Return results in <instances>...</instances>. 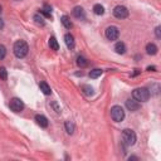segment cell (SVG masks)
Segmentation results:
<instances>
[{"mask_svg": "<svg viewBox=\"0 0 161 161\" xmlns=\"http://www.w3.org/2000/svg\"><path fill=\"white\" fill-rule=\"evenodd\" d=\"M13 49H14V54L16 58H24V57H27V54L29 52V47L24 40H16Z\"/></svg>", "mask_w": 161, "mask_h": 161, "instance_id": "obj_1", "label": "cell"}, {"mask_svg": "<svg viewBox=\"0 0 161 161\" xmlns=\"http://www.w3.org/2000/svg\"><path fill=\"white\" fill-rule=\"evenodd\" d=\"M132 97L133 99H136L137 102H147L150 98V92L147 88H136L132 92Z\"/></svg>", "mask_w": 161, "mask_h": 161, "instance_id": "obj_2", "label": "cell"}, {"mask_svg": "<svg viewBox=\"0 0 161 161\" xmlns=\"http://www.w3.org/2000/svg\"><path fill=\"white\" fill-rule=\"evenodd\" d=\"M122 141L126 146L135 145L136 144V133L130 128H125L122 131Z\"/></svg>", "mask_w": 161, "mask_h": 161, "instance_id": "obj_3", "label": "cell"}, {"mask_svg": "<svg viewBox=\"0 0 161 161\" xmlns=\"http://www.w3.org/2000/svg\"><path fill=\"white\" fill-rule=\"evenodd\" d=\"M111 117L115 122H121L125 118V111L121 106H113L111 108Z\"/></svg>", "mask_w": 161, "mask_h": 161, "instance_id": "obj_4", "label": "cell"}, {"mask_svg": "<svg viewBox=\"0 0 161 161\" xmlns=\"http://www.w3.org/2000/svg\"><path fill=\"white\" fill-rule=\"evenodd\" d=\"M9 107H10V110L14 111V112H20V111H23V108H24V103H23V101L20 99V98L14 97V98L10 99Z\"/></svg>", "mask_w": 161, "mask_h": 161, "instance_id": "obj_5", "label": "cell"}, {"mask_svg": "<svg viewBox=\"0 0 161 161\" xmlns=\"http://www.w3.org/2000/svg\"><path fill=\"white\" fill-rule=\"evenodd\" d=\"M113 15L117 18V19H125L128 16V10L126 7H122V5H117L115 9H113Z\"/></svg>", "mask_w": 161, "mask_h": 161, "instance_id": "obj_6", "label": "cell"}, {"mask_svg": "<svg viewBox=\"0 0 161 161\" xmlns=\"http://www.w3.org/2000/svg\"><path fill=\"white\" fill-rule=\"evenodd\" d=\"M106 38L108 39V40H116L117 38H118V35H120V30H118V28L117 27H115V25H111V27H108L107 29H106Z\"/></svg>", "mask_w": 161, "mask_h": 161, "instance_id": "obj_7", "label": "cell"}, {"mask_svg": "<svg viewBox=\"0 0 161 161\" xmlns=\"http://www.w3.org/2000/svg\"><path fill=\"white\" fill-rule=\"evenodd\" d=\"M126 108L128 110V111H131V112H135V111H137L138 108H140V102H137L136 99H127L126 101Z\"/></svg>", "mask_w": 161, "mask_h": 161, "instance_id": "obj_8", "label": "cell"}, {"mask_svg": "<svg viewBox=\"0 0 161 161\" xmlns=\"http://www.w3.org/2000/svg\"><path fill=\"white\" fill-rule=\"evenodd\" d=\"M73 15L77 18V19H85L86 18V11H85V9L82 8V7H76L74 9H73Z\"/></svg>", "mask_w": 161, "mask_h": 161, "instance_id": "obj_9", "label": "cell"}, {"mask_svg": "<svg viewBox=\"0 0 161 161\" xmlns=\"http://www.w3.org/2000/svg\"><path fill=\"white\" fill-rule=\"evenodd\" d=\"M35 121H37V124H38L40 127H43V128L48 127V120H47V117H44L43 115H37V116H35Z\"/></svg>", "mask_w": 161, "mask_h": 161, "instance_id": "obj_10", "label": "cell"}, {"mask_svg": "<svg viewBox=\"0 0 161 161\" xmlns=\"http://www.w3.org/2000/svg\"><path fill=\"white\" fill-rule=\"evenodd\" d=\"M64 42H66V46H67V48L68 49H73L74 48V38H73V35L72 34H66L64 35Z\"/></svg>", "mask_w": 161, "mask_h": 161, "instance_id": "obj_11", "label": "cell"}, {"mask_svg": "<svg viewBox=\"0 0 161 161\" xmlns=\"http://www.w3.org/2000/svg\"><path fill=\"white\" fill-rule=\"evenodd\" d=\"M115 52H116L117 54H125V53H126V46H125V43H122V42L116 43V46H115Z\"/></svg>", "mask_w": 161, "mask_h": 161, "instance_id": "obj_12", "label": "cell"}, {"mask_svg": "<svg viewBox=\"0 0 161 161\" xmlns=\"http://www.w3.org/2000/svg\"><path fill=\"white\" fill-rule=\"evenodd\" d=\"M39 88H40V91H42L44 94H47V96L52 93V89H50V87H49V85L47 82H40L39 83Z\"/></svg>", "mask_w": 161, "mask_h": 161, "instance_id": "obj_13", "label": "cell"}, {"mask_svg": "<svg viewBox=\"0 0 161 161\" xmlns=\"http://www.w3.org/2000/svg\"><path fill=\"white\" fill-rule=\"evenodd\" d=\"M33 20H34V23H35L38 27H44V25H46L44 18L40 16V14H35V15L33 16Z\"/></svg>", "mask_w": 161, "mask_h": 161, "instance_id": "obj_14", "label": "cell"}, {"mask_svg": "<svg viewBox=\"0 0 161 161\" xmlns=\"http://www.w3.org/2000/svg\"><path fill=\"white\" fill-rule=\"evenodd\" d=\"M60 22H62V24H63L64 28H67V29H71V28L73 27V23L71 22L69 16H67V15H63L62 18H60Z\"/></svg>", "mask_w": 161, "mask_h": 161, "instance_id": "obj_15", "label": "cell"}, {"mask_svg": "<svg viewBox=\"0 0 161 161\" xmlns=\"http://www.w3.org/2000/svg\"><path fill=\"white\" fill-rule=\"evenodd\" d=\"M146 53L150 54V55H155L157 53V47L154 44V43H149L146 46Z\"/></svg>", "mask_w": 161, "mask_h": 161, "instance_id": "obj_16", "label": "cell"}, {"mask_svg": "<svg viewBox=\"0 0 161 161\" xmlns=\"http://www.w3.org/2000/svg\"><path fill=\"white\" fill-rule=\"evenodd\" d=\"M77 64H78V67H80V68H85V67L88 66V60H87L85 57L79 55V57H77Z\"/></svg>", "mask_w": 161, "mask_h": 161, "instance_id": "obj_17", "label": "cell"}, {"mask_svg": "<svg viewBox=\"0 0 161 161\" xmlns=\"http://www.w3.org/2000/svg\"><path fill=\"white\" fill-rule=\"evenodd\" d=\"M93 11H94L96 15H103L105 14V8L101 5V4H96L93 7Z\"/></svg>", "mask_w": 161, "mask_h": 161, "instance_id": "obj_18", "label": "cell"}, {"mask_svg": "<svg viewBox=\"0 0 161 161\" xmlns=\"http://www.w3.org/2000/svg\"><path fill=\"white\" fill-rule=\"evenodd\" d=\"M49 47H50V49H53V50H58V49H59V44H58L57 39H55L54 37L49 38Z\"/></svg>", "mask_w": 161, "mask_h": 161, "instance_id": "obj_19", "label": "cell"}, {"mask_svg": "<svg viewBox=\"0 0 161 161\" xmlns=\"http://www.w3.org/2000/svg\"><path fill=\"white\" fill-rule=\"evenodd\" d=\"M102 69H99V68H94V69H92L91 72H89V77L91 78H93V79H96V78H98L101 74H102Z\"/></svg>", "mask_w": 161, "mask_h": 161, "instance_id": "obj_20", "label": "cell"}, {"mask_svg": "<svg viewBox=\"0 0 161 161\" xmlns=\"http://www.w3.org/2000/svg\"><path fill=\"white\" fill-rule=\"evenodd\" d=\"M66 130H67V132H68L69 135H72V133L74 132L76 126H74V124L72 122V121H67V122H66Z\"/></svg>", "mask_w": 161, "mask_h": 161, "instance_id": "obj_21", "label": "cell"}, {"mask_svg": "<svg viewBox=\"0 0 161 161\" xmlns=\"http://www.w3.org/2000/svg\"><path fill=\"white\" fill-rule=\"evenodd\" d=\"M82 91H83L85 94H87V96H92V94H93V88H92L91 86H88V85H83V86H82Z\"/></svg>", "mask_w": 161, "mask_h": 161, "instance_id": "obj_22", "label": "cell"}, {"mask_svg": "<svg viewBox=\"0 0 161 161\" xmlns=\"http://www.w3.org/2000/svg\"><path fill=\"white\" fill-rule=\"evenodd\" d=\"M8 78V71L5 67H0V79H3V80H7Z\"/></svg>", "mask_w": 161, "mask_h": 161, "instance_id": "obj_23", "label": "cell"}, {"mask_svg": "<svg viewBox=\"0 0 161 161\" xmlns=\"http://www.w3.org/2000/svg\"><path fill=\"white\" fill-rule=\"evenodd\" d=\"M5 55H7V48L3 44H0V59H4Z\"/></svg>", "mask_w": 161, "mask_h": 161, "instance_id": "obj_24", "label": "cell"}, {"mask_svg": "<svg viewBox=\"0 0 161 161\" xmlns=\"http://www.w3.org/2000/svg\"><path fill=\"white\" fill-rule=\"evenodd\" d=\"M39 14H42V15H44L46 18H52V14H50L49 11H47V10H44V9H40V11H39Z\"/></svg>", "mask_w": 161, "mask_h": 161, "instance_id": "obj_25", "label": "cell"}, {"mask_svg": "<svg viewBox=\"0 0 161 161\" xmlns=\"http://www.w3.org/2000/svg\"><path fill=\"white\" fill-rule=\"evenodd\" d=\"M155 33H156V37H157V38H161V28H160V27H157V28L155 29Z\"/></svg>", "mask_w": 161, "mask_h": 161, "instance_id": "obj_26", "label": "cell"}, {"mask_svg": "<svg viewBox=\"0 0 161 161\" xmlns=\"http://www.w3.org/2000/svg\"><path fill=\"white\" fill-rule=\"evenodd\" d=\"M44 10H47V11H49V13H50V11H52V8H50L49 5H47V4H46V5H44Z\"/></svg>", "mask_w": 161, "mask_h": 161, "instance_id": "obj_27", "label": "cell"}, {"mask_svg": "<svg viewBox=\"0 0 161 161\" xmlns=\"http://www.w3.org/2000/svg\"><path fill=\"white\" fill-rule=\"evenodd\" d=\"M4 28V22H3V19H0V30H2Z\"/></svg>", "mask_w": 161, "mask_h": 161, "instance_id": "obj_28", "label": "cell"}, {"mask_svg": "<svg viewBox=\"0 0 161 161\" xmlns=\"http://www.w3.org/2000/svg\"><path fill=\"white\" fill-rule=\"evenodd\" d=\"M155 67H147V71H152V72H155Z\"/></svg>", "mask_w": 161, "mask_h": 161, "instance_id": "obj_29", "label": "cell"}, {"mask_svg": "<svg viewBox=\"0 0 161 161\" xmlns=\"http://www.w3.org/2000/svg\"><path fill=\"white\" fill-rule=\"evenodd\" d=\"M0 13H2V7H0Z\"/></svg>", "mask_w": 161, "mask_h": 161, "instance_id": "obj_30", "label": "cell"}, {"mask_svg": "<svg viewBox=\"0 0 161 161\" xmlns=\"http://www.w3.org/2000/svg\"><path fill=\"white\" fill-rule=\"evenodd\" d=\"M15 2H20V0H15Z\"/></svg>", "mask_w": 161, "mask_h": 161, "instance_id": "obj_31", "label": "cell"}]
</instances>
